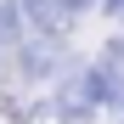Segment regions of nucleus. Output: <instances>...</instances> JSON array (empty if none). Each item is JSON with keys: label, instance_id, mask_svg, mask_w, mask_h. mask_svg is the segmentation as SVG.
I'll use <instances>...</instances> for the list:
<instances>
[{"label": "nucleus", "instance_id": "1", "mask_svg": "<svg viewBox=\"0 0 124 124\" xmlns=\"http://www.w3.org/2000/svg\"><path fill=\"white\" fill-rule=\"evenodd\" d=\"M11 68L23 73V79H51V73L62 68V34H34V39H17Z\"/></svg>", "mask_w": 124, "mask_h": 124}, {"label": "nucleus", "instance_id": "2", "mask_svg": "<svg viewBox=\"0 0 124 124\" xmlns=\"http://www.w3.org/2000/svg\"><path fill=\"white\" fill-rule=\"evenodd\" d=\"M17 6H0V73L11 68V51H17V39H23V23H17Z\"/></svg>", "mask_w": 124, "mask_h": 124}, {"label": "nucleus", "instance_id": "3", "mask_svg": "<svg viewBox=\"0 0 124 124\" xmlns=\"http://www.w3.org/2000/svg\"><path fill=\"white\" fill-rule=\"evenodd\" d=\"M17 124H68V107H62L56 96H39V101H28V107L17 113Z\"/></svg>", "mask_w": 124, "mask_h": 124}, {"label": "nucleus", "instance_id": "4", "mask_svg": "<svg viewBox=\"0 0 124 124\" xmlns=\"http://www.w3.org/2000/svg\"><path fill=\"white\" fill-rule=\"evenodd\" d=\"M17 113H23V96L0 85V124H17Z\"/></svg>", "mask_w": 124, "mask_h": 124}, {"label": "nucleus", "instance_id": "5", "mask_svg": "<svg viewBox=\"0 0 124 124\" xmlns=\"http://www.w3.org/2000/svg\"><path fill=\"white\" fill-rule=\"evenodd\" d=\"M51 6H56L62 17H79V11H90V0H51Z\"/></svg>", "mask_w": 124, "mask_h": 124}, {"label": "nucleus", "instance_id": "6", "mask_svg": "<svg viewBox=\"0 0 124 124\" xmlns=\"http://www.w3.org/2000/svg\"><path fill=\"white\" fill-rule=\"evenodd\" d=\"M107 11H113V17H124V0H107Z\"/></svg>", "mask_w": 124, "mask_h": 124}]
</instances>
